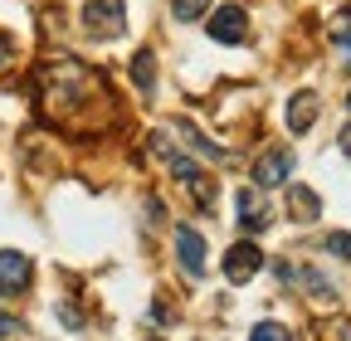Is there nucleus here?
<instances>
[{
  "label": "nucleus",
  "instance_id": "nucleus-4",
  "mask_svg": "<svg viewBox=\"0 0 351 341\" xmlns=\"http://www.w3.org/2000/svg\"><path fill=\"white\" fill-rule=\"evenodd\" d=\"M210 39H215V45H244V39H249V15H244V5H219V10H210Z\"/></svg>",
  "mask_w": 351,
  "mask_h": 341
},
{
  "label": "nucleus",
  "instance_id": "nucleus-19",
  "mask_svg": "<svg viewBox=\"0 0 351 341\" xmlns=\"http://www.w3.org/2000/svg\"><path fill=\"white\" fill-rule=\"evenodd\" d=\"M317 336H351V322H346V317H332V322L317 327Z\"/></svg>",
  "mask_w": 351,
  "mask_h": 341
},
{
  "label": "nucleus",
  "instance_id": "nucleus-12",
  "mask_svg": "<svg viewBox=\"0 0 351 341\" xmlns=\"http://www.w3.org/2000/svg\"><path fill=\"white\" fill-rule=\"evenodd\" d=\"M288 215H293L298 225H313V220L322 215L317 190H313V186H288Z\"/></svg>",
  "mask_w": 351,
  "mask_h": 341
},
{
  "label": "nucleus",
  "instance_id": "nucleus-20",
  "mask_svg": "<svg viewBox=\"0 0 351 341\" xmlns=\"http://www.w3.org/2000/svg\"><path fill=\"white\" fill-rule=\"evenodd\" d=\"M0 336H29V322H20V317H0Z\"/></svg>",
  "mask_w": 351,
  "mask_h": 341
},
{
  "label": "nucleus",
  "instance_id": "nucleus-22",
  "mask_svg": "<svg viewBox=\"0 0 351 341\" xmlns=\"http://www.w3.org/2000/svg\"><path fill=\"white\" fill-rule=\"evenodd\" d=\"M10 54H15V49H10V39H5V34H0V68H5V64H10Z\"/></svg>",
  "mask_w": 351,
  "mask_h": 341
},
{
  "label": "nucleus",
  "instance_id": "nucleus-2",
  "mask_svg": "<svg viewBox=\"0 0 351 341\" xmlns=\"http://www.w3.org/2000/svg\"><path fill=\"white\" fill-rule=\"evenodd\" d=\"M152 151L171 166V176H176V181H181V186L195 195V205H200V210H215V181L205 176V170H200L191 156H181V151H176V147L166 142V137H152Z\"/></svg>",
  "mask_w": 351,
  "mask_h": 341
},
{
  "label": "nucleus",
  "instance_id": "nucleus-3",
  "mask_svg": "<svg viewBox=\"0 0 351 341\" xmlns=\"http://www.w3.org/2000/svg\"><path fill=\"white\" fill-rule=\"evenodd\" d=\"M83 25L93 39H122L127 34V5L122 0H83Z\"/></svg>",
  "mask_w": 351,
  "mask_h": 341
},
{
  "label": "nucleus",
  "instance_id": "nucleus-23",
  "mask_svg": "<svg viewBox=\"0 0 351 341\" xmlns=\"http://www.w3.org/2000/svg\"><path fill=\"white\" fill-rule=\"evenodd\" d=\"M346 108H351V93H346Z\"/></svg>",
  "mask_w": 351,
  "mask_h": 341
},
{
  "label": "nucleus",
  "instance_id": "nucleus-14",
  "mask_svg": "<svg viewBox=\"0 0 351 341\" xmlns=\"http://www.w3.org/2000/svg\"><path fill=\"white\" fill-rule=\"evenodd\" d=\"M293 283L298 288H307V292H313L317 297V303H327V307H337V288L317 273V268H293Z\"/></svg>",
  "mask_w": 351,
  "mask_h": 341
},
{
  "label": "nucleus",
  "instance_id": "nucleus-11",
  "mask_svg": "<svg viewBox=\"0 0 351 341\" xmlns=\"http://www.w3.org/2000/svg\"><path fill=\"white\" fill-rule=\"evenodd\" d=\"M176 132H181V137H186V142H191V147L205 156V161H219V166H230V161H234V156H230L225 147H219V142H210V137L200 132V127H195L191 117H176Z\"/></svg>",
  "mask_w": 351,
  "mask_h": 341
},
{
  "label": "nucleus",
  "instance_id": "nucleus-7",
  "mask_svg": "<svg viewBox=\"0 0 351 341\" xmlns=\"http://www.w3.org/2000/svg\"><path fill=\"white\" fill-rule=\"evenodd\" d=\"M29 278H34V264L25 259V253H15V249H0V297H15V292H25V288H29Z\"/></svg>",
  "mask_w": 351,
  "mask_h": 341
},
{
  "label": "nucleus",
  "instance_id": "nucleus-10",
  "mask_svg": "<svg viewBox=\"0 0 351 341\" xmlns=\"http://www.w3.org/2000/svg\"><path fill=\"white\" fill-rule=\"evenodd\" d=\"M269 220H274V210H269V200H263L258 195V186L249 190H239V225L249 229V234H263V229H269Z\"/></svg>",
  "mask_w": 351,
  "mask_h": 341
},
{
  "label": "nucleus",
  "instance_id": "nucleus-8",
  "mask_svg": "<svg viewBox=\"0 0 351 341\" xmlns=\"http://www.w3.org/2000/svg\"><path fill=\"white\" fill-rule=\"evenodd\" d=\"M317 112H322V98L313 93V88H302V93H293L288 98V132L293 137H302V132H313V122H317Z\"/></svg>",
  "mask_w": 351,
  "mask_h": 341
},
{
  "label": "nucleus",
  "instance_id": "nucleus-5",
  "mask_svg": "<svg viewBox=\"0 0 351 341\" xmlns=\"http://www.w3.org/2000/svg\"><path fill=\"white\" fill-rule=\"evenodd\" d=\"M258 268H263V253H258V244H254V239L230 244V253H225V278H230L234 288H244Z\"/></svg>",
  "mask_w": 351,
  "mask_h": 341
},
{
  "label": "nucleus",
  "instance_id": "nucleus-17",
  "mask_svg": "<svg viewBox=\"0 0 351 341\" xmlns=\"http://www.w3.org/2000/svg\"><path fill=\"white\" fill-rule=\"evenodd\" d=\"M254 336H258V341H288V327H278V322H258Z\"/></svg>",
  "mask_w": 351,
  "mask_h": 341
},
{
  "label": "nucleus",
  "instance_id": "nucleus-21",
  "mask_svg": "<svg viewBox=\"0 0 351 341\" xmlns=\"http://www.w3.org/2000/svg\"><path fill=\"white\" fill-rule=\"evenodd\" d=\"M337 147H341V156H351V122L341 127V137H337Z\"/></svg>",
  "mask_w": 351,
  "mask_h": 341
},
{
  "label": "nucleus",
  "instance_id": "nucleus-9",
  "mask_svg": "<svg viewBox=\"0 0 351 341\" xmlns=\"http://www.w3.org/2000/svg\"><path fill=\"white\" fill-rule=\"evenodd\" d=\"M176 253H181V268L191 278H205V234H195L191 225L176 229Z\"/></svg>",
  "mask_w": 351,
  "mask_h": 341
},
{
  "label": "nucleus",
  "instance_id": "nucleus-13",
  "mask_svg": "<svg viewBox=\"0 0 351 341\" xmlns=\"http://www.w3.org/2000/svg\"><path fill=\"white\" fill-rule=\"evenodd\" d=\"M132 83H137L142 98H152V88H156V54H152V49H137V54H132Z\"/></svg>",
  "mask_w": 351,
  "mask_h": 341
},
{
  "label": "nucleus",
  "instance_id": "nucleus-15",
  "mask_svg": "<svg viewBox=\"0 0 351 341\" xmlns=\"http://www.w3.org/2000/svg\"><path fill=\"white\" fill-rule=\"evenodd\" d=\"M327 39H332V45H341V49H351V5H341V10L327 20Z\"/></svg>",
  "mask_w": 351,
  "mask_h": 341
},
{
  "label": "nucleus",
  "instance_id": "nucleus-18",
  "mask_svg": "<svg viewBox=\"0 0 351 341\" xmlns=\"http://www.w3.org/2000/svg\"><path fill=\"white\" fill-rule=\"evenodd\" d=\"M327 253H337V259L351 264V234H327Z\"/></svg>",
  "mask_w": 351,
  "mask_h": 341
},
{
  "label": "nucleus",
  "instance_id": "nucleus-16",
  "mask_svg": "<svg viewBox=\"0 0 351 341\" xmlns=\"http://www.w3.org/2000/svg\"><path fill=\"white\" fill-rule=\"evenodd\" d=\"M171 15L176 20H200V15H210V0H171Z\"/></svg>",
  "mask_w": 351,
  "mask_h": 341
},
{
  "label": "nucleus",
  "instance_id": "nucleus-1",
  "mask_svg": "<svg viewBox=\"0 0 351 341\" xmlns=\"http://www.w3.org/2000/svg\"><path fill=\"white\" fill-rule=\"evenodd\" d=\"M34 93H39V112L69 127V132H98L103 122H112V93H108L103 73H93L69 54L39 64Z\"/></svg>",
  "mask_w": 351,
  "mask_h": 341
},
{
  "label": "nucleus",
  "instance_id": "nucleus-6",
  "mask_svg": "<svg viewBox=\"0 0 351 341\" xmlns=\"http://www.w3.org/2000/svg\"><path fill=\"white\" fill-rule=\"evenodd\" d=\"M293 151L288 147H274V151H263L258 161H254V186L263 190V186H283L288 176H293Z\"/></svg>",
  "mask_w": 351,
  "mask_h": 341
}]
</instances>
